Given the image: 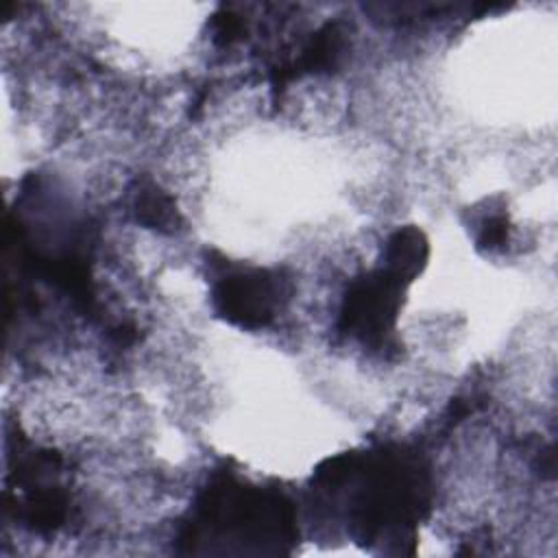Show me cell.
<instances>
[{
  "label": "cell",
  "mask_w": 558,
  "mask_h": 558,
  "mask_svg": "<svg viewBox=\"0 0 558 558\" xmlns=\"http://www.w3.org/2000/svg\"><path fill=\"white\" fill-rule=\"evenodd\" d=\"M405 286L386 268L353 279L342 299L340 331L357 336L373 349H384L395 329Z\"/></svg>",
  "instance_id": "1"
},
{
  "label": "cell",
  "mask_w": 558,
  "mask_h": 558,
  "mask_svg": "<svg viewBox=\"0 0 558 558\" xmlns=\"http://www.w3.org/2000/svg\"><path fill=\"white\" fill-rule=\"evenodd\" d=\"M281 283L264 268H246L225 275L214 288L216 312L242 329L268 327L277 314Z\"/></svg>",
  "instance_id": "2"
},
{
  "label": "cell",
  "mask_w": 558,
  "mask_h": 558,
  "mask_svg": "<svg viewBox=\"0 0 558 558\" xmlns=\"http://www.w3.org/2000/svg\"><path fill=\"white\" fill-rule=\"evenodd\" d=\"M347 26L342 22H327L312 35L301 54L294 61H288L294 78L301 74L336 70L347 54Z\"/></svg>",
  "instance_id": "3"
},
{
  "label": "cell",
  "mask_w": 558,
  "mask_h": 558,
  "mask_svg": "<svg viewBox=\"0 0 558 558\" xmlns=\"http://www.w3.org/2000/svg\"><path fill=\"white\" fill-rule=\"evenodd\" d=\"M429 257V244L425 233L414 227H399L384 246V266L388 272L399 277L403 283H410L425 268Z\"/></svg>",
  "instance_id": "4"
},
{
  "label": "cell",
  "mask_w": 558,
  "mask_h": 558,
  "mask_svg": "<svg viewBox=\"0 0 558 558\" xmlns=\"http://www.w3.org/2000/svg\"><path fill=\"white\" fill-rule=\"evenodd\" d=\"M22 508V517L31 530L39 534H50L63 525L70 508V497L61 486L39 484L26 488V499Z\"/></svg>",
  "instance_id": "5"
},
{
  "label": "cell",
  "mask_w": 558,
  "mask_h": 558,
  "mask_svg": "<svg viewBox=\"0 0 558 558\" xmlns=\"http://www.w3.org/2000/svg\"><path fill=\"white\" fill-rule=\"evenodd\" d=\"M133 211H135V218L140 225L161 231V233H170L179 225V211H177L174 196L168 194L166 190H161L153 181H144L140 185L135 201H133Z\"/></svg>",
  "instance_id": "6"
},
{
  "label": "cell",
  "mask_w": 558,
  "mask_h": 558,
  "mask_svg": "<svg viewBox=\"0 0 558 558\" xmlns=\"http://www.w3.org/2000/svg\"><path fill=\"white\" fill-rule=\"evenodd\" d=\"M508 216L506 214H493L484 218L480 233H477V246L484 251H497L508 242Z\"/></svg>",
  "instance_id": "7"
},
{
  "label": "cell",
  "mask_w": 558,
  "mask_h": 558,
  "mask_svg": "<svg viewBox=\"0 0 558 558\" xmlns=\"http://www.w3.org/2000/svg\"><path fill=\"white\" fill-rule=\"evenodd\" d=\"M211 31H214V41L218 46H229V44H233L235 39H240L244 35L246 26H244V20L240 15L225 9V11H220L211 17Z\"/></svg>",
  "instance_id": "8"
},
{
  "label": "cell",
  "mask_w": 558,
  "mask_h": 558,
  "mask_svg": "<svg viewBox=\"0 0 558 558\" xmlns=\"http://www.w3.org/2000/svg\"><path fill=\"white\" fill-rule=\"evenodd\" d=\"M111 340L118 347H131L137 340V327L133 323H118L111 329Z\"/></svg>",
  "instance_id": "9"
}]
</instances>
